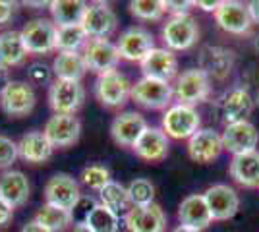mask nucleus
Wrapping results in <instances>:
<instances>
[{
    "mask_svg": "<svg viewBox=\"0 0 259 232\" xmlns=\"http://www.w3.org/2000/svg\"><path fill=\"white\" fill-rule=\"evenodd\" d=\"M161 128L172 140H190L197 130H201V118L195 107L176 103L164 111Z\"/></svg>",
    "mask_w": 259,
    "mask_h": 232,
    "instance_id": "f03ea898",
    "label": "nucleus"
},
{
    "mask_svg": "<svg viewBox=\"0 0 259 232\" xmlns=\"http://www.w3.org/2000/svg\"><path fill=\"white\" fill-rule=\"evenodd\" d=\"M99 199H101V201H99L101 205H105L107 209L114 211L116 215L128 213V211L132 209L128 188L122 186L120 182H114V180H110L107 186L99 192Z\"/></svg>",
    "mask_w": 259,
    "mask_h": 232,
    "instance_id": "7c9ffc66",
    "label": "nucleus"
},
{
    "mask_svg": "<svg viewBox=\"0 0 259 232\" xmlns=\"http://www.w3.org/2000/svg\"><path fill=\"white\" fill-rule=\"evenodd\" d=\"M79 178H81V182L85 184L87 188L97 192V194L112 180V178H110V170H108L105 165H99V163L87 165L85 168L81 170V176Z\"/></svg>",
    "mask_w": 259,
    "mask_h": 232,
    "instance_id": "e433bc0d",
    "label": "nucleus"
},
{
    "mask_svg": "<svg viewBox=\"0 0 259 232\" xmlns=\"http://www.w3.org/2000/svg\"><path fill=\"white\" fill-rule=\"evenodd\" d=\"M174 99L180 105H190L195 107L197 103H203L211 93V79L203 70L199 68H190L176 76L174 81Z\"/></svg>",
    "mask_w": 259,
    "mask_h": 232,
    "instance_id": "7ed1b4c3",
    "label": "nucleus"
},
{
    "mask_svg": "<svg viewBox=\"0 0 259 232\" xmlns=\"http://www.w3.org/2000/svg\"><path fill=\"white\" fill-rule=\"evenodd\" d=\"M35 221L43 224L45 228H49L51 232H64L74 222V215H72V211L60 209L56 205L45 203L43 207L37 211Z\"/></svg>",
    "mask_w": 259,
    "mask_h": 232,
    "instance_id": "2f4dec72",
    "label": "nucleus"
},
{
    "mask_svg": "<svg viewBox=\"0 0 259 232\" xmlns=\"http://www.w3.org/2000/svg\"><path fill=\"white\" fill-rule=\"evenodd\" d=\"M255 105L259 107V91H257V95H255Z\"/></svg>",
    "mask_w": 259,
    "mask_h": 232,
    "instance_id": "3c124183",
    "label": "nucleus"
},
{
    "mask_svg": "<svg viewBox=\"0 0 259 232\" xmlns=\"http://www.w3.org/2000/svg\"><path fill=\"white\" fill-rule=\"evenodd\" d=\"M10 81L12 79H10V74H8V68L0 66V93L4 91V87H6Z\"/></svg>",
    "mask_w": 259,
    "mask_h": 232,
    "instance_id": "a18cd8bd",
    "label": "nucleus"
},
{
    "mask_svg": "<svg viewBox=\"0 0 259 232\" xmlns=\"http://www.w3.org/2000/svg\"><path fill=\"white\" fill-rule=\"evenodd\" d=\"M253 47H255V51L259 53V33H257V37H255V41H253Z\"/></svg>",
    "mask_w": 259,
    "mask_h": 232,
    "instance_id": "8fccbe9b",
    "label": "nucleus"
},
{
    "mask_svg": "<svg viewBox=\"0 0 259 232\" xmlns=\"http://www.w3.org/2000/svg\"><path fill=\"white\" fill-rule=\"evenodd\" d=\"M248 10H249V16H251L253 23L259 22V0H251L248 4Z\"/></svg>",
    "mask_w": 259,
    "mask_h": 232,
    "instance_id": "49530a36",
    "label": "nucleus"
},
{
    "mask_svg": "<svg viewBox=\"0 0 259 232\" xmlns=\"http://www.w3.org/2000/svg\"><path fill=\"white\" fill-rule=\"evenodd\" d=\"M81 27L89 39H108L118 27V16L107 2H93L87 4Z\"/></svg>",
    "mask_w": 259,
    "mask_h": 232,
    "instance_id": "9d476101",
    "label": "nucleus"
},
{
    "mask_svg": "<svg viewBox=\"0 0 259 232\" xmlns=\"http://www.w3.org/2000/svg\"><path fill=\"white\" fill-rule=\"evenodd\" d=\"M37 105V95L29 81H10L0 93V109L12 118L27 116Z\"/></svg>",
    "mask_w": 259,
    "mask_h": 232,
    "instance_id": "1a4fd4ad",
    "label": "nucleus"
},
{
    "mask_svg": "<svg viewBox=\"0 0 259 232\" xmlns=\"http://www.w3.org/2000/svg\"><path fill=\"white\" fill-rule=\"evenodd\" d=\"M18 159H20L18 144L12 142L10 137H6V135H0V168L2 170L10 168Z\"/></svg>",
    "mask_w": 259,
    "mask_h": 232,
    "instance_id": "4c0bfd02",
    "label": "nucleus"
},
{
    "mask_svg": "<svg viewBox=\"0 0 259 232\" xmlns=\"http://www.w3.org/2000/svg\"><path fill=\"white\" fill-rule=\"evenodd\" d=\"M81 198L83 194L79 188V182L72 174L58 172L49 178V182L45 184V201L60 209L74 211Z\"/></svg>",
    "mask_w": 259,
    "mask_h": 232,
    "instance_id": "0eeeda50",
    "label": "nucleus"
},
{
    "mask_svg": "<svg viewBox=\"0 0 259 232\" xmlns=\"http://www.w3.org/2000/svg\"><path fill=\"white\" fill-rule=\"evenodd\" d=\"M124 224L128 232H164L166 230V215L159 203L132 207L124 215Z\"/></svg>",
    "mask_w": 259,
    "mask_h": 232,
    "instance_id": "dca6fc26",
    "label": "nucleus"
},
{
    "mask_svg": "<svg viewBox=\"0 0 259 232\" xmlns=\"http://www.w3.org/2000/svg\"><path fill=\"white\" fill-rule=\"evenodd\" d=\"M130 99L149 111H162V109L166 111L174 99V89L168 81L141 77L132 85Z\"/></svg>",
    "mask_w": 259,
    "mask_h": 232,
    "instance_id": "f257e3e1",
    "label": "nucleus"
},
{
    "mask_svg": "<svg viewBox=\"0 0 259 232\" xmlns=\"http://www.w3.org/2000/svg\"><path fill=\"white\" fill-rule=\"evenodd\" d=\"M85 29L81 25H70V27H58L56 33V51L60 53H79L87 44Z\"/></svg>",
    "mask_w": 259,
    "mask_h": 232,
    "instance_id": "473e14b6",
    "label": "nucleus"
},
{
    "mask_svg": "<svg viewBox=\"0 0 259 232\" xmlns=\"http://www.w3.org/2000/svg\"><path fill=\"white\" fill-rule=\"evenodd\" d=\"M213 221H228L240 209V196L228 184H215L203 192Z\"/></svg>",
    "mask_w": 259,
    "mask_h": 232,
    "instance_id": "2eb2a0df",
    "label": "nucleus"
},
{
    "mask_svg": "<svg viewBox=\"0 0 259 232\" xmlns=\"http://www.w3.org/2000/svg\"><path fill=\"white\" fill-rule=\"evenodd\" d=\"M255 107V99L249 95L248 89H230L227 95L221 99V114L225 124H236V122L248 120Z\"/></svg>",
    "mask_w": 259,
    "mask_h": 232,
    "instance_id": "4be33fe9",
    "label": "nucleus"
},
{
    "mask_svg": "<svg viewBox=\"0 0 259 232\" xmlns=\"http://www.w3.org/2000/svg\"><path fill=\"white\" fill-rule=\"evenodd\" d=\"M170 232H203V230H195V228H190V226H184V224H178L176 228H172Z\"/></svg>",
    "mask_w": 259,
    "mask_h": 232,
    "instance_id": "09e8293b",
    "label": "nucleus"
},
{
    "mask_svg": "<svg viewBox=\"0 0 259 232\" xmlns=\"http://www.w3.org/2000/svg\"><path fill=\"white\" fill-rule=\"evenodd\" d=\"M29 194H31V186L22 170H4L0 174V198L14 209L25 205Z\"/></svg>",
    "mask_w": 259,
    "mask_h": 232,
    "instance_id": "b1692460",
    "label": "nucleus"
},
{
    "mask_svg": "<svg viewBox=\"0 0 259 232\" xmlns=\"http://www.w3.org/2000/svg\"><path fill=\"white\" fill-rule=\"evenodd\" d=\"M130 12L132 16L143 22H159L166 8H164V0H132Z\"/></svg>",
    "mask_w": 259,
    "mask_h": 232,
    "instance_id": "f704fd0d",
    "label": "nucleus"
},
{
    "mask_svg": "<svg viewBox=\"0 0 259 232\" xmlns=\"http://www.w3.org/2000/svg\"><path fill=\"white\" fill-rule=\"evenodd\" d=\"M93 232H118L120 228V219L114 211L107 209L105 205L97 203L91 213L85 217L83 221Z\"/></svg>",
    "mask_w": 259,
    "mask_h": 232,
    "instance_id": "72a5a7b5",
    "label": "nucleus"
},
{
    "mask_svg": "<svg viewBox=\"0 0 259 232\" xmlns=\"http://www.w3.org/2000/svg\"><path fill=\"white\" fill-rule=\"evenodd\" d=\"M168 135L162 132V128H155V126H147V130L141 133V137L132 147L136 155L147 161V163H159L162 159H166L168 155Z\"/></svg>",
    "mask_w": 259,
    "mask_h": 232,
    "instance_id": "412c9836",
    "label": "nucleus"
},
{
    "mask_svg": "<svg viewBox=\"0 0 259 232\" xmlns=\"http://www.w3.org/2000/svg\"><path fill=\"white\" fill-rule=\"evenodd\" d=\"M12 219H14V207H12V205H8L4 199L0 198V226L10 224Z\"/></svg>",
    "mask_w": 259,
    "mask_h": 232,
    "instance_id": "79ce46f5",
    "label": "nucleus"
},
{
    "mask_svg": "<svg viewBox=\"0 0 259 232\" xmlns=\"http://www.w3.org/2000/svg\"><path fill=\"white\" fill-rule=\"evenodd\" d=\"M49 10L56 27H70V25H81L87 4L81 0H53L49 2Z\"/></svg>",
    "mask_w": 259,
    "mask_h": 232,
    "instance_id": "cd10ccee",
    "label": "nucleus"
},
{
    "mask_svg": "<svg viewBox=\"0 0 259 232\" xmlns=\"http://www.w3.org/2000/svg\"><path fill=\"white\" fill-rule=\"evenodd\" d=\"M51 76H53V68L45 66L41 62H35V64H31V68L27 70V77H29V83H31V85L49 83V81H51Z\"/></svg>",
    "mask_w": 259,
    "mask_h": 232,
    "instance_id": "58836bf2",
    "label": "nucleus"
},
{
    "mask_svg": "<svg viewBox=\"0 0 259 232\" xmlns=\"http://www.w3.org/2000/svg\"><path fill=\"white\" fill-rule=\"evenodd\" d=\"M162 43L168 51H188L199 39V27L194 16H172L161 29Z\"/></svg>",
    "mask_w": 259,
    "mask_h": 232,
    "instance_id": "20e7f679",
    "label": "nucleus"
},
{
    "mask_svg": "<svg viewBox=\"0 0 259 232\" xmlns=\"http://www.w3.org/2000/svg\"><path fill=\"white\" fill-rule=\"evenodd\" d=\"M116 47H118L120 58L130 62H141L155 49V37L151 31L143 27H130L120 35Z\"/></svg>",
    "mask_w": 259,
    "mask_h": 232,
    "instance_id": "f3484780",
    "label": "nucleus"
},
{
    "mask_svg": "<svg viewBox=\"0 0 259 232\" xmlns=\"http://www.w3.org/2000/svg\"><path fill=\"white\" fill-rule=\"evenodd\" d=\"M14 12H16V4L10 0H0V25L2 23H8L14 18Z\"/></svg>",
    "mask_w": 259,
    "mask_h": 232,
    "instance_id": "a19ab883",
    "label": "nucleus"
},
{
    "mask_svg": "<svg viewBox=\"0 0 259 232\" xmlns=\"http://www.w3.org/2000/svg\"><path fill=\"white\" fill-rule=\"evenodd\" d=\"M20 232H51V230H49V228H45L43 224H39V222L33 219V221L25 222Z\"/></svg>",
    "mask_w": 259,
    "mask_h": 232,
    "instance_id": "c03bdc74",
    "label": "nucleus"
},
{
    "mask_svg": "<svg viewBox=\"0 0 259 232\" xmlns=\"http://www.w3.org/2000/svg\"><path fill=\"white\" fill-rule=\"evenodd\" d=\"M27 49L23 44L20 31H4L0 33V66L14 68L20 66L27 58Z\"/></svg>",
    "mask_w": 259,
    "mask_h": 232,
    "instance_id": "c85d7f7f",
    "label": "nucleus"
},
{
    "mask_svg": "<svg viewBox=\"0 0 259 232\" xmlns=\"http://www.w3.org/2000/svg\"><path fill=\"white\" fill-rule=\"evenodd\" d=\"M87 72L85 60L81 53H58L53 62V74L56 79L81 81Z\"/></svg>",
    "mask_w": 259,
    "mask_h": 232,
    "instance_id": "c756f323",
    "label": "nucleus"
},
{
    "mask_svg": "<svg viewBox=\"0 0 259 232\" xmlns=\"http://www.w3.org/2000/svg\"><path fill=\"white\" fill-rule=\"evenodd\" d=\"M223 135V145L228 153L232 155H242L255 151L259 144V132L257 128L249 120L236 122V124H228L225 128Z\"/></svg>",
    "mask_w": 259,
    "mask_h": 232,
    "instance_id": "aec40b11",
    "label": "nucleus"
},
{
    "mask_svg": "<svg viewBox=\"0 0 259 232\" xmlns=\"http://www.w3.org/2000/svg\"><path fill=\"white\" fill-rule=\"evenodd\" d=\"M128 196L132 201V207H143L155 203V186L147 178H136L128 186Z\"/></svg>",
    "mask_w": 259,
    "mask_h": 232,
    "instance_id": "c9c22d12",
    "label": "nucleus"
},
{
    "mask_svg": "<svg viewBox=\"0 0 259 232\" xmlns=\"http://www.w3.org/2000/svg\"><path fill=\"white\" fill-rule=\"evenodd\" d=\"M143 77H153V79H161L168 81L178 76V58L172 51H168L166 47H155L149 55L140 62Z\"/></svg>",
    "mask_w": 259,
    "mask_h": 232,
    "instance_id": "a211bd4d",
    "label": "nucleus"
},
{
    "mask_svg": "<svg viewBox=\"0 0 259 232\" xmlns=\"http://www.w3.org/2000/svg\"><path fill=\"white\" fill-rule=\"evenodd\" d=\"M147 130V120L136 111L120 112L110 124V135L120 147H134L141 133Z\"/></svg>",
    "mask_w": 259,
    "mask_h": 232,
    "instance_id": "6ab92c4d",
    "label": "nucleus"
},
{
    "mask_svg": "<svg viewBox=\"0 0 259 232\" xmlns=\"http://www.w3.org/2000/svg\"><path fill=\"white\" fill-rule=\"evenodd\" d=\"M230 178L244 188H259V151L234 155L228 165Z\"/></svg>",
    "mask_w": 259,
    "mask_h": 232,
    "instance_id": "a878e982",
    "label": "nucleus"
},
{
    "mask_svg": "<svg viewBox=\"0 0 259 232\" xmlns=\"http://www.w3.org/2000/svg\"><path fill=\"white\" fill-rule=\"evenodd\" d=\"M18 153H20V159L29 165H43L53 157L54 147L45 137L43 132L33 130V132L25 133L18 142Z\"/></svg>",
    "mask_w": 259,
    "mask_h": 232,
    "instance_id": "bb28decb",
    "label": "nucleus"
},
{
    "mask_svg": "<svg viewBox=\"0 0 259 232\" xmlns=\"http://www.w3.org/2000/svg\"><path fill=\"white\" fill-rule=\"evenodd\" d=\"M85 101V87L81 81L54 79L49 85V107L54 114H76Z\"/></svg>",
    "mask_w": 259,
    "mask_h": 232,
    "instance_id": "39448f33",
    "label": "nucleus"
},
{
    "mask_svg": "<svg viewBox=\"0 0 259 232\" xmlns=\"http://www.w3.org/2000/svg\"><path fill=\"white\" fill-rule=\"evenodd\" d=\"M72 232H93V230L87 226L85 222H76V224H74V230Z\"/></svg>",
    "mask_w": 259,
    "mask_h": 232,
    "instance_id": "de8ad7c7",
    "label": "nucleus"
},
{
    "mask_svg": "<svg viewBox=\"0 0 259 232\" xmlns=\"http://www.w3.org/2000/svg\"><path fill=\"white\" fill-rule=\"evenodd\" d=\"M43 133L54 149H66L77 144L81 135V122L76 114H53L45 124Z\"/></svg>",
    "mask_w": 259,
    "mask_h": 232,
    "instance_id": "f8f14e48",
    "label": "nucleus"
},
{
    "mask_svg": "<svg viewBox=\"0 0 259 232\" xmlns=\"http://www.w3.org/2000/svg\"><path fill=\"white\" fill-rule=\"evenodd\" d=\"M225 151L223 135L213 128H201L188 140V155L199 165H209Z\"/></svg>",
    "mask_w": 259,
    "mask_h": 232,
    "instance_id": "4468645a",
    "label": "nucleus"
},
{
    "mask_svg": "<svg viewBox=\"0 0 259 232\" xmlns=\"http://www.w3.org/2000/svg\"><path fill=\"white\" fill-rule=\"evenodd\" d=\"M195 6V2H186V0H164V8L172 16H186Z\"/></svg>",
    "mask_w": 259,
    "mask_h": 232,
    "instance_id": "ea45409f",
    "label": "nucleus"
},
{
    "mask_svg": "<svg viewBox=\"0 0 259 232\" xmlns=\"http://www.w3.org/2000/svg\"><path fill=\"white\" fill-rule=\"evenodd\" d=\"M93 93H95V97H97V101L103 107L118 109V107H124L126 101L130 99L132 83H130L128 77L124 76L122 72L112 70V72L101 74L97 77Z\"/></svg>",
    "mask_w": 259,
    "mask_h": 232,
    "instance_id": "423d86ee",
    "label": "nucleus"
},
{
    "mask_svg": "<svg viewBox=\"0 0 259 232\" xmlns=\"http://www.w3.org/2000/svg\"><path fill=\"white\" fill-rule=\"evenodd\" d=\"M178 221L184 226H190L195 230H203L213 222L203 194H190L188 198L182 199V203L178 205Z\"/></svg>",
    "mask_w": 259,
    "mask_h": 232,
    "instance_id": "5701e85b",
    "label": "nucleus"
},
{
    "mask_svg": "<svg viewBox=\"0 0 259 232\" xmlns=\"http://www.w3.org/2000/svg\"><path fill=\"white\" fill-rule=\"evenodd\" d=\"M215 20L223 31L232 35L248 33L253 25L248 4L238 2V0H223L215 12Z\"/></svg>",
    "mask_w": 259,
    "mask_h": 232,
    "instance_id": "ddd939ff",
    "label": "nucleus"
},
{
    "mask_svg": "<svg viewBox=\"0 0 259 232\" xmlns=\"http://www.w3.org/2000/svg\"><path fill=\"white\" fill-rule=\"evenodd\" d=\"M234 66V53L225 47H205L199 53V70H203L209 79H225Z\"/></svg>",
    "mask_w": 259,
    "mask_h": 232,
    "instance_id": "393cba45",
    "label": "nucleus"
},
{
    "mask_svg": "<svg viewBox=\"0 0 259 232\" xmlns=\"http://www.w3.org/2000/svg\"><path fill=\"white\" fill-rule=\"evenodd\" d=\"M20 33H22L23 44H25L29 55H49V53L56 51L58 27L54 25L53 20L35 18L23 25Z\"/></svg>",
    "mask_w": 259,
    "mask_h": 232,
    "instance_id": "6e6552de",
    "label": "nucleus"
},
{
    "mask_svg": "<svg viewBox=\"0 0 259 232\" xmlns=\"http://www.w3.org/2000/svg\"><path fill=\"white\" fill-rule=\"evenodd\" d=\"M81 55H83L87 70L95 72L97 76L118 68V47L110 43L108 39H89L87 44L83 47V51H81Z\"/></svg>",
    "mask_w": 259,
    "mask_h": 232,
    "instance_id": "9b49d317",
    "label": "nucleus"
},
{
    "mask_svg": "<svg viewBox=\"0 0 259 232\" xmlns=\"http://www.w3.org/2000/svg\"><path fill=\"white\" fill-rule=\"evenodd\" d=\"M219 4H221L219 0H197V2H195L197 8H201V10H205V12H217Z\"/></svg>",
    "mask_w": 259,
    "mask_h": 232,
    "instance_id": "37998d69",
    "label": "nucleus"
}]
</instances>
